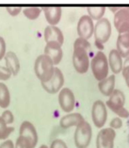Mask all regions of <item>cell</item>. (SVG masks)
<instances>
[{
    "mask_svg": "<svg viewBox=\"0 0 129 148\" xmlns=\"http://www.w3.org/2000/svg\"><path fill=\"white\" fill-rule=\"evenodd\" d=\"M92 53V46L88 40L77 38L74 43L73 65L76 72L84 74L91 66L89 56Z\"/></svg>",
    "mask_w": 129,
    "mask_h": 148,
    "instance_id": "obj_1",
    "label": "cell"
},
{
    "mask_svg": "<svg viewBox=\"0 0 129 148\" xmlns=\"http://www.w3.org/2000/svg\"><path fill=\"white\" fill-rule=\"evenodd\" d=\"M55 65L52 59L46 54L39 56L34 63V72L41 83L48 82L54 75Z\"/></svg>",
    "mask_w": 129,
    "mask_h": 148,
    "instance_id": "obj_2",
    "label": "cell"
},
{
    "mask_svg": "<svg viewBox=\"0 0 129 148\" xmlns=\"http://www.w3.org/2000/svg\"><path fill=\"white\" fill-rule=\"evenodd\" d=\"M124 104H126V95L119 89H115L109 97L108 100L105 102L107 107L118 115V117L128 118L129 112L124 108Z\"/></svg>",
    "mask_w": 129,
    "mask_h": 148,
    "instance_id": "obj_3",
    "label": "cell"
},
{
    "mask_svg": "<svg viewBox=\"0 0 129 148\" xmlns=\"http://www.w3.org/2000/svg\"><path fill=\"white\" fill-rule=\"evenodd\" d=\"M91 68L93 76L98 82L103 81L108 77V59L102 51L97 52L95 56L92 57L91 61Z\"/></svg>",
    "mask_w": 129,
    "mask_h": 148,
    "instance_id": "obj_4",
    "label": "cell"
},
{
    "mask_svg": "<svg viewBox=\"0 0 129 148\" xmlns=\"http://www.w3.org/2000/svg\"><path fill=\"white\" fill-rule=\"evenodd\" d=\"M92 138V128L89 122L85 120L76 127L74 140L76 148H88Z\"/></svg>",
    "mask_w": 129,
    "mask_h": 148,
    "instance_id": "obj_5",
    "label": "cell"
},
{
    "mask_svg": "<svg viewBox=\"0 0 129 148\" xmlns=\"http://www.w3.org/2000/svg\"><path fill=\"white\" fill-rule=\"evenodd\" d=\"M94 40L95 43L99 49L102 48V45L105 43L110 38L111 35V24L107 18H102L96 23L94 25Z\"/></svg>",
    "mask_w": 129,
    "mask_h": 148,
    "instance_id": "obj_6",
    "label": "cell"
},
{
    "mask_svg": "<svg viewBox=\"0 0 129 148\" xmlns=\"http://www.w3.org/2000/svg\"><path fill=\"white\" fill-rule=\"evenodd\" d=\"M114 11V26L118 33H124L129 31V6L110 8Z\"/></svg>",
    "mask_w": 129,
    "mask_h": 148,
    "instance_id": "obj_7",
    "label": "cell"
},
{
    "mask_svg": "<svg viewBox=\"0 0 129 148\" xmlns=\"http://www.w3.org/2000/svg\"><path fill=\"white\" fill-rule=\"evenodd\" d=\"M92 119L96 127L102 128L105 126L107 119V110L104 101L98 99L93 102L92 107Z\"/></svg>",
    "mask_w": 129,
    "mask_h": 148,
    "instance_id": "obj_8",
    "label": "cell"
},
{
    "mask_svg": "<svg viewBox=\"0 0 129 148\" xmlns=\"http://www.w3.org/2000/svg\"><path fill=\"white\" fill-rule=\"evenodd\" d=\"M42 86L44 87V90L49 93V94H55L62 89V86L64 84V76L63 73L58 68H55L54 75L48 82L45 83H41Z\"/></svg>",
    "mask_w": 129,
    "mask_h": 148,
    "instance_id": "obj_9",
    "label": "cell"
},
{
    "mask_svg": "<svg viewBox=\"0 0 129 148\" xmlns=\"http://www.w3.org/2000/svg\"><path fill=\"white\" fill-rule=\"evenodd\" d=\"M116 132L111 127L102 128L96 137V148H114Z\"/></svg>",
    "mask_w": 129,
    "mask_h": 148,
    "instance_id": "obj_10",
    "label": "cell"
},
{
    "mask_svg": "<svg viewBox=\"0 0 129 148\" xmlns=\"http://www.w3.org/2000/svg\"><path fill=\"white\" fill-rule=\"evenodd\" d=\"M58 103L61 110L65 112H71L76 106V97L74 92L68 87L62 88L58 94Z\"/></svg>",
    "mask_w": 129,
    "mask_h": 148,
    "instance_id": "obj_11",
    "label": "cell"
},
{
    "mask_svg": "<svg viewBox=\"0 0 129 148\" xmlns=\"http://www.w3.org/2000/svg\"><path fill=\"white\" fill-rule=\"evenodd\" d=\"M93 32H94V25L92 19L89 15L81 16L77 23V34L79 38L89 40L93 35Z\"/></svg>",
    "mask_w": 129,
    "mask_h": 148,
    "instance_id": "obj_12",
    "label": "cell"
},
{
    "mask_svg": "<svg viewBox=\"0 0 129 148\" xmlns=\"http://www.w3.org/2000/svg\"><path fill=\"white\" fill-rule=\"evenodd\" d=\"M44 40L46 43L48 42H57L62 46L64 42V36L62 31L56 25H47L44 29Z\"/></svg>",
    "mask_w": 129,
    "mask_h": 148,
    "instance_id": "obj_13",
    "label": "cell"
},
{
    "mask_svg": "<svg viewBox=\"0 0 129 148\" xmlns=\"http://www.w3.org/2000/svg\"><path fill=\"white\" fill-rule=\"evenodd\" d=\"M44 54L51 58L55 66L58 65L63 57L61 45L57 42H48L44 47Z\"/></svg>",
    "mask_w": 129,
    "mask_h": 148,
    "instance_id": "obj_14",
    "label": "cell"
},
{
    "mask_svg": "<svg viewBox=\"0 0 129 148\" xmlns=\"http://www.w3.org/2000/svg\"><path fill=\"white\" fill-rule=\"evenodd\" d=\"M19 136L26 137L32 142L33 145L36 146L38 143V133L34 125L29 121H24L19 128Z\"/></svg>",
    "mask_w": 129,
    "mask_h": 148,
    "instance_id": "obj_15",
    "label": "cell"
},
{
    "mask_svg": "<svg viewBox=\"0 0 129 148\" xmlns=\"http://www.w3.org/2000/svg\"><path fill=\"white\" fill-rule=\"evenodd\" d=\"M49 25H57L60 23L62 14V9L58 6H49L42 8Z\"/></svg>",
    "mask_w": 129,
    "mask_h": 148,
    "instance_id": "obj_16",
    "label": "cell"
},
{
    "mask_svg": "<svg viewBox=\"0 0 129 148\" xmlns=\"http://www.w3.org/2000/svg\"><path fill=\"white\" fill-rule=\"evenodd\" d=\"M85 119L83 115L79 112H70V114L62 116L60 118V125L62 128H69L71 127H77L82 122H84Z\"/></svg>",
    "mask_w": 129,
    "mask_h": 148,
    "instance_id": "obj_17",
    "label": "cell"
},
{
    "mask_svg": "<svg viewBox=\"0 0 129 148\" xmlns=\"http://www.w3.org/2000/svg\"><path fill=\"white\" fill-rule=\"evenodd\" d=\"M108 65L109 68L114 74H118L122 72L123 63V57L119 53V52L116 49H113L110 51L108 56Z\"/></svg>",
    "mask_w": 129,
    "mask_h": 148,
    "instance_id": "obj_18",
    "label": "cell"
},
{
    "mask_svg": "<svg viewBox=\"0 0 129 148\" xmlns=\"http://www.w3.org/2000/svg\"><path fill=\"white\" fill-rule=\"evenodd\" d=\"M116 78L114 74L107 77L103 81H100L98 83L99 91L102 93V95L105 97H110L113 91L115 90Z\"/></svg>",
    "mask_w": 129,
    "mask_h": 148,
    "instance_id": "obj_19",
    "label": "cell"
},
{
    "mask_svg": "<svg viewBox=\"0 0 129 148\" xmlns=\"http://www.w3.org/2000/svg\"><path fill=\"white\" fill-rule=\"evenodd\" d=\"M117 51L122 57L127 58L129 56V31L119 34L117 38Z\"/></svg>",
    "mask_w": 129,
    "mask_h": 148,
    "instance_id": "obj_20",
    "label": "cell"
},
{
    "mask_svg": "<svg viewBox=\"0 0 129 148\" xmlns=\"http://www.w3.org/2000/svg\"><path fill=\"white\" fill-rule=\"evenodd\" d=\"M5 63H6V67L10 71V72L12 73V75H17L20 71V61H19V58L16 56V53L13 52H7L6 56H5Z\"/></svg>",
    "mask_w": 129,
    "mask_h": 148,
    "instance_id": "obj_21",
    "label": "cell"
},
{
    "mask_svg": "<svg viewBox=\"0 0 129 148\" xmlns=\"http://www.w3.org/2000/svg\"><path fill=\"white\" fill-rule=\"evenodd\" d=\"M10 103V93L4 83H0V107L7 109Z\"/></svg>",
    "mask_w": 129,
    "mask_h": 148,
    "instance_id": "obj_22",
    "label": "cell"
},
{
    "mask_svg": "<svg viewBox=\"0 0 129 148\" xmlns=\"http://www.w3.org/2000/svg\"><path fill=\"white\" fill-rule=\"evenodd\" d=\"M89 16L91 17L92 20H96L98 22L99 20L103 18L105 11V7L104 6H91L87 8Z\"/></svg>",
    "mask_w": 129,
    "mask_h": 148,
    "instance_id": "obj_23",
    "label": "cell"
},
{
    "mask_svg": "<svg viewBox=\"0 0 129 148\" xmlns=\"http://www.w3.org/2000/svg\"><path fill=\"white\" fill-rule=\"evenodd\" d=\"M14 131L13 127H10L9 125L4 121L3 118L0 115V140L6 141L9 138V136L11 134V132Z\"/></svg>",
    "mask_w": 129,
    "mask_h": 148,
    "instance_id": "obj_24",
    "label": "cell"
},
{
    "mask_svg": "<svg viewBox=\"0 0 129 148\" xmlns=\"http://www.w3.org/2000/svg\"><path fill=\"white\" fill-rule=\"evenodd\" d=\"M42 8L39 7H26L23 9V13L28 20H36L42 12Z\"/></svg>",
    "mask_w": 129,
    "mask_h": 148,
    "instance_id": "obj_25",
    "label": "cell"
},
{
    "mask_svg": "<svg viewBox=\"0 0 129 148\" xmlns=\"http://www.w3.org/2000/svg\"><path fill=\"white\" fill-rule=\"evenodd\" d=\"M35 146L32 142L26 137L23 136H18V138L15 143V148H35Z\"/></svg>",
    "mask_w": 129,
    "mask_h": 148,
    "instance_id": "obj_26",
    "label": "cell"
},
{
    "mask_svg": "<svg viewBox=\"0 0 129 148\" xmlns=\"http://www.w3.org/2000/svg\"><path fill=\"white\" fill-rule=\"evenodd\" d=\"M123 76L126 80V85L129 87V56L126 58V60L123 62Z\"/></svg>",
    "mask_w": 129,
    "mask_h": 148,
    "instance_id": "obj_27",
    "label": "cell"
},
{
    "mask_svg": "<svg viewBox=\"0 0 129 148\" xmlns=\"http://www.w3.org/2000/svg\"><path fill=\"white\" fill-rule=\"evenodd\" d=\"M11 75H12V73L10 72V71L6 67V66L4 67V66L0 65V81L9 80Z\"/></svg>",
    "mask_w": 129,
    "mask_h": 148,
    "instance_id": "obj_28",
    "label": "cell"
},
{
    "mask_svg": "<svg viewBox=\"0 0 129 148\" xmlns=\"http://www.w3.org/2000/svg\"><path fill=\"white\" fill-rule=\"evenodd\" d=\"M1 117L7 123V125H11L14 121V115L10 110H5L1 114Z\"/></svg>",
    "mask_w": 129,
    "mask_h": 148,
    "instance_id": "obj_29",
    "label": "cell"
},
{
    "mask_svg": "<svg viewBox=\"0 0 129 148\" xmlns=\"http://www.w3.org/2000/svg\"><path fill=\"white\" fill-rule=\"evenodd\" d=\"M123 126V120L120 117H114L111 119L110 123H109V127L113 128V130H119Z\"/></svg>",
    "mask_w": 129,
    "mask_h": 148,
    "instance_id": "obj_30",
    "label": "cell"
},
{
    "mask_svg": "<svg viewBox=\"0 0 129 148\" xmlns=\"http://www.w3.org/2000/svg\"><path fill=\"white\" fill-rule=\"evenodd\" d=\"M49 148H68L66 143L63 141V140L60 139H56L51 143Z\"/></svg>",
    "mask_w": 129,
    "mask_h": 148,
    "instance_id": "obj_31",
    "label": "cell"
},
{
    "mask_svg": "<svg viewBox=\"0 0 129 148\" xmlns=\"http://www.w3.org/2000/svg\"><path fill=\"white\" fill-rule=\"evenodd\" d=\"M6 10L11 16H17V15L22 11L23 9L21 7H7Z\"/></svg>",
    "mask_w": 129,
    "mask_h": 148,
    "instance_id": "obj_32",
    "label": "cell"
},
{
    "mask_svg": "<svg viewBox=\"0 0 129 148\" xmlns=\"http://www.w3.org/2000/svg\"><path fill=\"white\" fill-rule=\"evenodd\" d=\"M6 49H7L6 41L1 36H0V60H1L3 57H5L6 53H7Z\"/></svg>",
    "mask_w": 129,
    "mask_h": 148,
    "instance_id": "obj_33",
    "label": "cell"
},
{
    "mask_svg": "<svg viewBox=\"0 0 129 148\" xmlns=\"http://www.w3.org/2000/svg\"><path fill=\"white\" fill-rule=\"evenodd\" d=\"M0 148H15V143L11 140H6L0 145Z\"/></svg>",
    "mask_w": 129,
    "mask_h": 148,
    "instance_id": "obj_34",
    "label": "cell"
},
{
    "mask_svg": "<svg viewBox=\"0 0 129 148\" xmlns=\"http://www.w3.org/2000/svg\"><path fill=\"white\" fill-rule=\"evenodd\" d=\"M39 148H49V147L47 145H41Z\"/></svg>",
    "mask_w": 129,
    "mask_h": 148,
    "instance_id": "obj_35",
    "label": "cell"
},
{
    "mask_svg": "<svg viewBox=\"0 0 129 148\" xmlns=\"http://www.w3.org/2000/svg\"><path fill=\"white\" fill-rule=\"evenodd\" d=\"M128 143H129V134H128Z\"/></svg>",
    "mask_w": 129,
    "mask_h": 148,
    "instance_id": "obj_36",
    "label": "cell"
}]
</instances>
